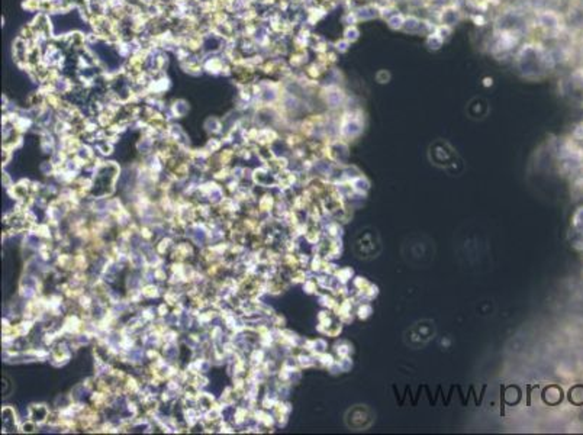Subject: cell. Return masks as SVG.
<instances>
[{
    "instance_id": "obj_2",
    "label": "cell",
    "mask_w": 583,
    "mask_h": 435,
    "mask_svg": "<svg viewBox=\"0 0 583 435\" xmlns=\"http://www.w3.org/2000/svg\"><path fill=\"white\" fill-rule=\"evenodd\" d=\"M343 35H344L343 38H345L347 41H350V42L353 44V42H356V41L359 39V36H360V29H359L357 25H350V26H345Z\"/></svg>"
},
{
    "instance_id": "obj_1",
    "label": "cell",
    "mask_w": 583,
    "mask_h": 435,
    "mask_svg": "<svg viewBox=\"0 0 583 435\" xmlns=\"http://www.w3.org/2000/svg\"><path fill=\"white\" fill-rule=\"evenodd\" d=\"M405 19H406V15L402 13V12H399V10H396L394 13H392L389 17H386L385 20H386V23H388V26L390 29H393V31H402V29H403V25H405Z\"/></svg>"
}]
</instances>
